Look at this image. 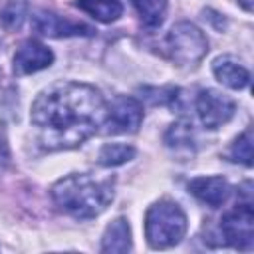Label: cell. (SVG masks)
<instances>
[{"label":"cell","instance_id":"cell-9","mask_svg":"<svg viewBox=\"0 0 254 254\" xmlns=\"http://www.w3.org/2000/svg\"><path fill=\"white\" fill-rule=\"evenodd\" d=\"M52 62H54V54L50 48H46L36 40H28L14 54V73L18 75L36 73L40 69L50 67Z\"/></svg>","mask_w":254,"mask_h":254},{"label":"cell","instance_id":"cell-13","mask_svg":"<svg viewBox=\"0 0 254 254\" xmlns=\"http://www.w3.org/2000/svg\"><path fill=\"white\" fill-rule=\"evenodd\" d=\"M75 6L101 24H111L123 14L119 0H75Z\"/></svg>","mask_w":254,"mask_h":254},{"label":"cell","instance_id":"cell-1","mask_svg":"<svg viewBox=\"0 0 254 254\" xmlns=\"http://www.w3.org/2000/svg\"><path fill=\"white\" fill-rule=\"evenodd\" d=\"M107 105L101 93L75 81L54 83L32 103L30 119L38 127V141L48 151L73 149L103 125Z\"/></svg>","mask_w":254,"mask_h":254},{"label":"cell","instance_id":"cell-17","mask_svg":"<svg viewBox=\"0 0 254 254\" xmlns=\"http://www.w3.org/2000/svg\"><path fill=\"white\" fill-rule=\"evenodd\" d=\"M230 159L234 163H242L244 167H252V131L246 129L230 147Z\"/></svg>","mask_w":254,"mask_h":254},{"label":"cell","instance_id":"cell-12","mask_svg":"<svg viewBox=\"0 0 254 254\" xmlns=\"http://www.w3.org/2000/svg\"><path fill=\"white\" fill-rule=\"evenodd\" d=\"M131 250V228L125 218H115L107 224L101 236V252H129Z\"/></svg>","mask_w":254,"mask_h":254},{"label":"cell","instance_id":"cell-18","mask_svg":"<svg viewBox=\"0 0 254 254\" xmlns=\"http://www.w3.org/2000/svg\"><path fill=\"white\" fill-rule=\"evenodd\" d=\"M26 18V2L24 0H10L2 12V22L8 30H18Z\"/></svg>","mask_w":254,"mask_h":254},{"label":"cell","instance_id":"cell-8","mask_svg":"<svg viewBox=\"0 0 254 254\" xmlns=\"http://www.w3.org/2000/svg\"><path fill=\"white\" fill-rule=\"evenodd\" d=\"M34 28L42 36L48 38H69V36H93V28L81 22H73L69 18L58 16L54 12H36L34 18Z\"/></svg>","mask_w":254,"mask_h":254},{"label":"cell","instance_id":"cell-16","mask_svg":"<svg viewBox=\"0 0 254 254\" xmlns=\"http://www.w3.org/2000/svg\"><path fill=\"white\" fill-rule=\"evenodd\" d=\"M165 143L171 147V149H187L190 151L194 139H192V123L181 119L177 123H173L165 135Z\"/></svg>","mask_w":254,"mask_h":254},{"label":"cell","instance_id":"cell-14","mask_svg":"<svg viewBox=\"0 0 254 254\" xmlns=\"http://www.w3.org/2000/svg\"><path fill=\"white\" fill-rule=\"evenodd\" d=\"M147 28L161 26L167 10V0H131Z\"/></svg>","mask_w":254,"mask_h":254},{"label":"cell","instance_id":"cell-10","mask_svg":"<svg viewBox=\"0 0 254 254\" xmlns=\"http://www.w3.org/2000/svg\"><path fill=\"white\" fill-rule=\"evenodd\" d=\"M189 190L210 208H220L230 196V185L224 177H196L189 183Z\"/></svg>","mask_w":254,"mask_h":254},{"label":"cell","instance_id":"cell-15","mask_svg":"<svg viewBox=\"0 0 254 254\" xmlns=\"http://www.w3.org/2000/svg\"><path fill=\"white\" fill-rule=\"evenodd\" d=\"M135 157V149L131 145H123V143H107L101 147L99 151V165L103 167H119L127 161H131Z\"/></svg>","mask_w":254,"mask_h":254},{"label":"cell","instance_id":"cell-4","mask_svg":"<svg viewBox=\"0 0 254 254\" xmlns=\"http://www.w3.org/2000/svg\"><path fill=\"white\" fill-rule=\"evenodd\" d=\"M167 50L177 65H196L208 52V40L190 22H177L167 34Z\"/></svg>","mask_w":254,"mask_h":254},{"label":"cell","instance_id":"cell-7","mask_svg":"<svg viewBox=\"0 0 254 254\" xmlns=\"http://www.w3.org/2000/svg\"><path fill=\"white\" fill-rule=\"evenodd\" d=\"M234 111H236V103L228 95L216 89H202L196 97V113L206 129L222 127L232 119Z\"/></svg>","mask_w":254,"mask_h":254},{"label":"cell","instance_id":"cell-19","mask_svg":"<svg viewBox=\"0 0 254 254\" xmlns=\"http://www.w3.org/2000/svg\"><path fill=\"white\" fill-rule=\"evenodd\" d=\"M240 2V6L246 10V12H252V0H238Z\"/></svg>","mask_w":254,"mask_h":254},{"label":"cell","instance_id":"cell-6","mask_svg":"<svg viewBox=\"0 0 254 254\" xmlns=\"http://www.w3.org/2000/svg\"><path fill=\"white\" fill-rule=\"evenodd\" d=\"M141 121H143L141 101L131 95H117L107 105V115L103 125L107 127V133L119 135V133H135Z\"/></svg>","mask_w":254,"mask_h":254},{"label":"cell","instance_id":"cell-5","mask_svg":"<svg viewBox=\"0 0 254 254\" xmlns=\"http://www.w3.org/2000/svg\"><path fill=\"white\" fill-rule=\"evenodd\" d=\"M222 244L236 250H250L254 244V212L250 202L228 210L220 220Z\"/></svg>","mask_w":254,"mask_h":254},{"label":"cell","instance_id":"cell-11","mask_svg":"<svg viewBox=\"0 0 254 254\" xmlns=\"http://www.w3.org/2000/svg\"><path fill=\"white\" fill-rule=\"evenodd\" d=\"M212 71H214V77L230 87V89H244L248 83H250V73L248 69L238 64L234 58L230 56H220L212 62Z\"/></svg>","mask_w":254,"mask_h":254},{"label":"cell","instance_id":"cell-3","mask_svg":"<svg viewBox=\"0 0 254 254\" xmlns=\"http://www.w3.org/2000/svg\"><path fill=\"white\" fill-rule=\"evenodd\" d=\"M185 232H187V216L177 202L163 198L149 206L145 214V238L151 248L155 250L171 248L183 240Z\"/></svg>","mask_w":254,"mask_h":254},{"label":"cell","instance_id":"cell-2","mask_svg":"<svg viewBox=\"0 0 254 254\" xmlns=\"http://www.w3.org/2000/svg\"><path fill=\"white\" fill-rule=\"evenodd\" d=\"M52 198L65 214L89 220L99 216L113 200V179L91 173H73L52 187Z\"/></svg>","mask_w":254,"mask_h":254}]
</instances>
